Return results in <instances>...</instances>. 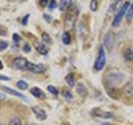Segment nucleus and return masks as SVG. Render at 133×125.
<instances>
[{
    "label": "nucleus",
    "mask_w": 133,
    "mask_h": 125,
    "mask_svg": "<svg viewBox=\"0 0 133 125\" xmlns=\"http://www.w3.org/2000/svg\"><path fill=\"white\" fill-rule=\"evenodd\" d=\"M125 74L122 73L121 71H115V70H109L108 72L104 74V78H103V80H104V83L107 86H116L119 84H121V83L125 80Z\"/></svg>",
    "instance_id": "obj_1"
},
{
    "label": "nucleus",
    "mask_w": 133,
    "mask_h": 125,
    "mask_svg": "<svg viewBox=\"0 0 133 125\" xmlns=\"http://www.w3.org/2000/svg\"><path fill=\"white\" fill-rule=\"evenodd\" d=\"M78 17V8L71 6L69 8V10L66 11V16L64 19V26L65 29H72L74 23H76V19Z\"/></svg>",
    "instance_id": "obj_2"
},
{
    "label": "nucleus",
    "mask_w": 133,
    "mask_h": 125,
    "mask_svg": "<svg viewBox=\"0 0 133 125\" xmlns=\"http://www.w3.org/2000/svg\"><path fill=\"white\" fill-rule=\"evenodd\" d=\"M105 62H107V58H105V53H104V47L101 45L99 48V53H98V58L95 59V62L93 64V69L94 71H101L105 65Z\"/></svg>",
    "instance_id": "obj_3"
},
{
    "label": "nucleus",
    "mask_w": 133,
    "mask_h": 125,
    "mask_svg": "<svg viewBox=\"0 0 133 125\" xmlns=\"http://www.w3.org/2000/svg\"><path fill=\"white\" fill-rule=\"evenodd\" d=\"M129 7H130V2L129 1H125L123 3V6L120 8V10L118 11V13H116V16L114 17V19L112 20V27L115 28V27L120 26V23H121L124 15H127V11L129 9Z\"/></svg>",
    "instance_id": "obj_4"
},
{
    "label": "nucleus",
    "mask_w": 133,
    "mask_h": 125,
    "mask_svg": "<svg viewBox=\"0 0 133 125\" xmlns=\"http://www.w3.org/2000/svg\"><path fill=\"white\" fill-rule=\"evenodd\" d=\"M90 114L94 116V117H99V119H111L112 116H113V114L111 113V112H108V111H103L101 110L100 107H94V109H92L90 111Z\"/></svg>",
    "instance_id": "obj_5"
},
{
    "label": "nucleus",
    "mask_w": 133,
    "mask_h": 125,
    "mask_svg": "<svg viewBox=\"0 0 133 125\" xmlns=\"http://www.w3.org/2000/svg\"><path fill=\"white\" fill-rule=\"evenodd\" d=\"M114 39H115L114 33L112 31H109L104 36V38H103V47H104L107 50L111 51L112 48H113V45H114Z\"/></svg>",
    "instance_id": "obj_6"
},
{
    "label": "nucleus",
    "mask_w": 133,
    "mask_h": 125,
    "mask_svg": "<svg viewBox=\"0 0 133 125\" xmlns=\"http://www.w3.org/2000/svg\"><path fill=\"white\" fill-rule=\"evenodd\" d=\"M27 70L30 71V72H33V73H44L45 70H47V66H45L44 64H42V63L36 64V63H31V62H28Z\"/></svg>",
    "instance_id": "obj_7"
},
{
    "label": "nucleus",
    "mask_w": 133,
    "mask_h": 125,
    "mask_svg": "<svg viewBox=\"0 0 133 125\" xmlns=\"http://www.w3.org/2000/svg\"><path fill=\"white\" fill-rule=\"evenodd\" d=\"M27 65H28V60L26 58H21L18 57L14 59L12 61V66L15 69H19V70H27Z\"/></svg>",
    "instance_id": "obj_8"
},
{
    "label": "nucleus",
    "mask_w": 133,
    "mask_h": 125,
    "mask_svg": "<svg viewBox=\"0 0 133 125\" xmlns=\"http://www.w3.org/2000/svg\"><path fill=\"white\" fill-rule=\"evenodd\" d=\"M122 55L128 62L133 61V45H125L122 49Z\"/></svg>",
    "instance_id": "obj_9"
},
{
    "label": "nucleus",
    "mask_w": 133,
    "mask_h": 125,
    "mask_svg": "<svg viewBox=\"0 0 133 125\" xmlns=\"http://www.w3.org/2000/svg\"><path fill=\"white\" fill-rule=\"evenodd\" d=\"M33 45H35V48L36 50L38 51L40 54H43V55H47L48 54V47L45 45L43 42H40L39 40H36L35 41V43H33Z\"/></svg>",
    "instance_id": "obj_10"
},
{
    "label": "nucleus",
    "mask_w": 133,
    "mask_h": 125,
    "mask_svg": "<svg viewBox=\"0 0 133 125\" xmlns=\"http://www.w3.org/2000/svg\"><path fill=\"white\" fill-rule=\"evenodd\" d=\"M31 110L33 112V114H35V116L38 120L44 121L45 119H47V113H45V112L42 109H40V107H38V106H32Z\"/></svg>",
    "instance_id": "obj_11"
},
{
    "label": "nucleus",
    "mask_w": 133,
    "mask_h": 125,
    "mask_svg": "<svg viewBox=\"0 0 133 125\" xmlns=\"http://www.w3.org/2000/svg\"><path fill=\"white\" fill-rule=\"evenodd\" d=\"M123 93L128 99H132L133 100V83L132 82H128L125 85L123 86Z\"/></svg>",
    "instance_id": "obj_12"
},
{
    "label": "nucleus",
    "mask_w": 133,
    "mask_h": 125,
    "mask_svg": "<svg viewBox=\"0 0 133 125\" xmlns=\"http://www.w3.org/2000/svg\"><path fill=\"white\" fill-rule=\"evenodd\" d=\"M1 87H2V90L5 91V92L9 93V94H11V95H15V96L21 98L22 100H24V101H27V102H28V99H27V96H24V95H23L22 93H20V92H17V91H15V90H11L10 87H7V86H1Z\"/></svg>",
    "instance_id": "obj_13"
},
{
    "label": "nucleus",
    "mask_w": 133,
    "mask_h": 125,
    "mask_svg": "<svg viewBox=\"0 0 133 125\" xmlns=\"http://www.w3.org/2000/svg\"><path fill=\"white\" fill-rule=\"evenodd\" d=\"M71 5H72L71 0H61L59 2V9L61 11H68L69 8L71 7Z\"/></svg>",
    "instance_id": "obj_14"
},
{
    "label": "nucleus",
    "mask_w": 133,
    "mask_h": 125,
    "mask_svg": "<svg viewBox=\"0 0 133 125\" xmlns=\"http://www.w3.org/2000/svg\"><path fill=\"white\" fill-rule=\"evenodd\" d=\"M30 93L33 95V96H36V98H41V99H44L45 98V95H44V93L41 91L39 87H31V90H30Z\"/></svg>",
    "instance_id": "obj_15"
},
{
    "label": "nucleus",
    "mask_w": 133,
    "mask_h": 125,
    "mask_svg": "<svg viewBox=\"0 0 133 125\" xmlns=\"http://www.w3.org/2000/svg\"><path fill=\"white\" fill-rule=\"evenodd\" d=\"M77 92L79 95H81V96H85L87 94H88V90H87V87L82 84V83H78L77 84Z\"/></svg>",
    "instance_id": "obj_16"
},
{
    "label": "nucleus",
    "mask_w": 133,
    "mask_h": 125,
    "mask_svg": "<svg viewBox=\"0 0 133 125\" xmlns=\"http://www.w3.org/2000/svg\"><path fill=\"white\" fill-rule=\"evenodd\" d=\"M108 93H109L110 96L113 98L114 100H119L120 96H121V93H120V91L118 89H110L108 91Z\"/></svg>",
    "instance_id": "obj_17"
},
{
    "label": "nucleus",
    "mask_w": 133,
    "mask_h": 125,
    "mask_svg": "<svg viewBox=\"0 0 133 125\" xmlns=\"http://www.w3.org/2000/svg\"><path fill=\"white\" fill-rule=\"evenodd\" d=\"M65 81H66V83L69 84V86H70V87H73L74 85H76V81H74L73 74H71V73H69L68 75L65 77Z\"/></svg>",
    "instance_id": "obj_18"
},
{
    "label": "nucleus",
    "mask_w": 133,
    "mask_h": 125,
    "mask_svg": "<svg viewBox=\"0 0 133 125\" xmlns=\"http://www.w3.org/2000/svg\"><path fill=\"white\" fill-rule=\"evenodd\" d=\"M62 42H63V44H65V45H68V44L71 43V37H70L69 32L65 31L63 34H62Z\"/></svg>",
    "instance_id": "obj_19"
},
{
    "label": "nucleus",
    "mask_w": 133,
    "mask_h": 125,
    "mask_svg": "<svg viewBox=\"0 0 133 125\" xmlns=\"http://www.w3.org/2000/svg\"><path fill=\"white\" fill-rule=\"evenodd\" d=\"M132 19H133V2L130 5V7H129V9L127 11V21L131 22Z\"/></svg>",
    "instance_id": "obj_20"
},
{
    "label": "nucleus",
    "mask_w": 133,
    "mask_h": 125,
    "mask_svg": "<svg viewBox=\"0 0 133 125\" xmlns=\"http://www.w3.org/2000/svg\"><path fill=\"white\" fill-rule=\"evenodd\" d=\"M17 86H18V89L20 90H27L28 89V83L23 80H20L17 82Z\"/></svg>",
    "instance_id": "obj_21"
},
{
    "label": "nucleus",
    "mask_w": 133,
    "mask_h": 125,
    "mask_svg": "<svg viewBox=\"0 0 133 125\" xmlns=\"http://www.w3.org/2000/svg\"><path fill=\"white\" fill-rule=\"evenodd\" d=\"M98 6H99L98 0H91V2H90V9L91 10H92V11H97L98 10Z\"/></svg>",
    "instance_id": "obj_22"
},
{
    "label": "nucleus",
    "mask_w": 133,
    "mask_h": 125,
    "mask_svg": "<svg viewBox=\"0 0 133 125\" xmlns=\"http://www.w3.org/2000/svg\"><path fill=\"white\" fill-rule=\"evenodd\" d=\"M120 2H121V0H113V2H112L110 6V11H114L116 8H118Z\"/></svg>",
    "instance_id": "obj_23"
},
{
    "label": "nucleus",
    "mask_w": 133,
    "mask_h": 125,
    "mask_svg": "<svg viewBox=\"0 0 133 125\" xmlns=\"http://www.w3.org/2000/svg\"><path fill=\"white\" fill-rule=\"evenodd\" d=\"M41 38H42V40L44 41L45 43H51V38H50V36L48 34L47 32H43V33H42V37H41Z\"/></svg>",
    "instance_id": "obj_24"
},
{
    "label": "nucleus",
    "mask_w": 133,
    "mask_h": 125,
    "mask_svg": "<svg viewBox=\"0 0 133 125\" xmlns=\"http://www.w3.org/2000/svg\"><path fill=\"white\" fill-rule=\"evenodd\" d=\"M8 125H21V121H20L19 117H14L9 122V124H8Z\"/></svg>",
    "instance_id": "obj_25"
},
{
    "label": "nucleus",
    "mask_w": 133,
    "mask_h": 125,
    "mask_svg": "<svg viewBox=\"0 0 133 125\" xmlns=\"http://www.w3.org/2000/svg\"><path fill=\"white\" fill-rule=\"evenodd\" d=\"M47 90H48L51 94H53V95H57V94H58V90H57L53 85H48V86H47Z\"/></svg>",
    "instance_id": "obj_26"
},
{
    "label": "nucleus",
    "mask_w": 133,
    "mask_h": 125,
    "mask_svg": "<svg viewBox=\"0 0 133 125\" xmlns=\"http://www.w3.org/2000/svg\"><path fill=\"white\" fill-rule=\"evenodd\" d=\"M62 95H63L64 99H65V100H68V101H70V100L72 99V94L70 93L69 91H65V90H64L63 92H62Z\"/></svg>",
    "instance_id": "obj_27"
},
{
    "label": "nucleus",
    "mask_w": 133,
    "mask_h": 125,
    "mask_svg": "<svg viewBox=\"0 0 133 125\" xmlns=\"http://www.w3.org/2000/svg\"><path fill=\"white\" fill-rule=\"evenodd\" d=\"M8 48V42L7 41H0V51H5V50Z\"/></svg>",
    "instance_id": "obj_28"
},
{
    "label": "nucleus",
    "mask_w": 133,
    "mask_h": 125,
    "mask_svg": "<svg viewBox=\"0 0 133 125\" xmlns=\"http://www.w3.org/2000/svg\"><path fill=\"white\" fill-rule=\"evenodd\" d=\"M57 6H58V3L56 2V0H50L49 1V9L50 10H53Z\"/></svg>",
    "instance_id": "obj_29"
},
{
    "label": "nucleus",
    "mask_w": 133,
    "mask_h": 125,
    "mask_svg": "<svg viewBox=\"0 0 133 125\" xmlns=\"http://www.w3.org/2000/svg\"><path fill=\"white\" fill-rule=\"evenodd\" d=\"M49 1H50V0H39V5L42 7V8H44V7H47V6H48Z\"/></svg>",
    "instance_id": "obj_30"
},
{
    "label": "nucleus",
    "mask_w": 133,
    "mask_h": 125,
    "mask_svg": "<svg viewBox=\"0 0 133 125\" xmlns=\"http://www.w3.org/2000/svg\"><path fill=\"white\" fill-rule=\"evenodd\" d=\"M28 18H29V15H26L22 18V20H21V22H22V24H24V26H26V24L28 23Z\"/></svg>",
    "instance_id": "obj_31"
},
{
    "label": "nucleus",
    "mask_w": 133,
    "mask_h": 125,
    "mask_svg": "<svg viewBox=\"0 0 133 125\" xmlns=\"http://www.w3.org/2000/svg\"><path fill=\"white\" fill-rule=\"evenodd\" d=\"M12 39H14L16 42H18V41H20V37H19V34H17V33H15L14 36H12Z\"/></svg>",
    "instance_id": "obj_32"
},
{
    "label": "nucleus",
    "mask_w": 133,
    "mask_h": 125,
    "mask_svg": "<svg viewBox=\"0 0 133 125\" xmlns=\"http://www.w3.org/2000/svg\"><path fill=\"white\" fill-rule=\"evenodd\" d=\"M0 80H3V81H9L10 78L9 77H6V75H1L0 74Z\"/></svg>",
    "instance_id": "obj_33"
},
{
    "label": "nucleus",
    "mask_w": 133,
    "mask_h": 125,
    "mask_svg": "<svg viewBox=\"0 0 133 125\" xmlns=\"http://www.w3.org/2000/svg\"><path fill=\"white\" fill-rule=\"evenodd\" d=\"M23 50H24V51H26V52H29V51H30V50H31V45L26 44V45H24V48H23Z\"/></svg>",
    "instance_id": "obj_34"
},
{
    "label": "nucleus",
    "mask_w": 133,
    "mask_h": 125,
    "mask_svg": "<svg viewBox=\"0 0 133 125\" xmlns=\"http://www.w3.org/2000/svg\"><path fill=\"white\" fill-rule=\"evenodd\" d=\"M43 18L45 19V21H47V22H51V17H49L48 15H44Z\"/></svg>",
    "instance_id": "obj_35"
},
{
    "label": "nucleus",
    "mask_w": 133,
    "mask_h": 125,
    "mask_svg": "<svg viewBox=\"0 0 133 125\" xmlns=\"http://www.w3.org/2000/svg\"><path fill=\"white\" fill-rule=\"evenodd\" d=\"M2 68H3V65H2V62H1V61H0V70H1Z\"/></svg>",
    "instance_id": "obj_36"
},
{
    "label": "nucleus",
    "mask_w": 133,
    "mask_h": 125,
    "mask_svg": "<svg viewBox=\"0 0 133 125\" xmlns=\"http://www.w3.org/2000/svg\"><path fill=\"white\" fill-rule=\"evenodd\" d=\"M30 125H37V124H30Z\"/></svg>",
    "instance_id": "obj_37"
}]
</instances>
